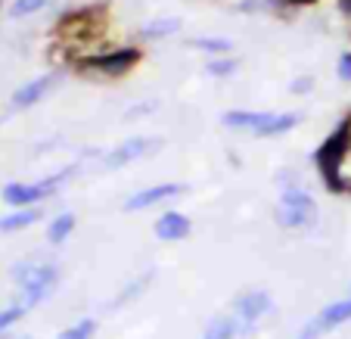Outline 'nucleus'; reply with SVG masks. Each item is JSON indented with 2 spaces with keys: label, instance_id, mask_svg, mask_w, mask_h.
Here are the masks:
<instances>
[{
  "label": "nucleus",
  "instance_id": "f257e3e1",
  "mask_svg": "<svg viewBox=\"0 0 351 339\" xmlns=\"http://www.w3.org/2000/svg\"><path fill=\"white\" fill-rule=\"evenodd\" d=\"M146 60L143 44H115L106 50H78L69 56V69L81 78L93 81H119L137 72V66Z\"/></svg>",
  "mask_w": 351,
  "mask_h": 339
},
{
  "label": "nucleus",
  "instance_id": "f03ea898",
  "mask_svg": "<svg viewBox=\"0 0 351 339\" xmlns=\"http://www.w3.org/2000/svg\"><path fill=\"white\" fill-rule=\"evenodd\" d=\"M221 125L230 131H245L252 137H283L302 125V113H265V109H227Z\"/></svg>",
  "mask_w": 351,
  "mask_h": 339
},
{
  "label": "nucleus",
  "instance_id": "7ed1b4c3",
  "mask_svg": "<svg viewBox=\"0 0 351 339\" xmlns=\"http://www.w3.org/2000/svg\"><path fill=\"white\" fill-rule=\"evenodd\" d=\"M75 174H78V165H66V168H60V172L47 174L44 180H34V184H25V180H10V184L0 190V200L7 202V206H13V209L40 206L44 200L56 196V193H60L62 187L75 178Z\"/></svg>",
  "mask_w": 351,
  "mask_h": 339
},
{
  "label": "nucleus",
  "instance_id": "20e7f679",
  "mask_svg": "<svg viewBox=\"0 0 351 339\" xmlns=\"http://www.w3.org/2000/svg\"><path fill=\"white\" fill-rule=\"evenodd\" d=\"M317 200L305 187L289 184V187H280V196H277V206H274V218H277L280 227L286 231H308V227L317 224Z\"/></svg>",
  "mask_w": 351,
  "mask_h": 339
},
{
  "label": "nucleus",
  "instance_id": "39448f33",
  "mask_svg": "<svg viewBox=\"0 0 351 339\" xmlns=\"http://www.w3.org/2000/svg\"><path fill=\"white\" fill-rule=\"evenodd\" d=\"M13 280L22 296L19 302L32 312V308H38L40 302L60 286V268L47 265V261H25V265L19 261V265L13 268Z\"/></svg>",
  "mask_w": 351,
  "mask_h": 339
},
{
  "label": "nucleus",
  "instance_id": "423d86ee",
  "mask_svg": "<svg viewBox=\"0 0 351 339\" xmlns=\"http://www.w3.org/2000/svg\"><path fill=\"white\" fill-rule=\"evenodd\" d=\"M159 143H162L159 137H143V134H137V137H128V140H121V143H115V147H109L106 153H93V156L103 162V168L119 172V168H125V165H131V162L149 156Z\"/></svg>",
  "mask_w": 351,
  "mask_h": 339
},
{
  "label": "nucleus",
  "instance_id": "0eeeda50",
  "mask_svg": "<svg viewBox=\"0 0 351 339\" xmlns=\"http://www.w3.org/2000/svg\"><path fill=\"white\" fill-rule=\"evenodd\" d=\"M348 320H351V296H345V299L332 302V305H326L324 312L314 314V318L302 327V333H298L295 339H324L326 333L345 327Z\"/></svg>",
  "mask_w": 351,
  "mask_h": 339
},
{
  "label": "nucleus",
  "instance_id": "6e6552de",
  "mask_svg": "<svg viewBox=\"0 0 351 339\" xmlns=\"http://www.w3.org/2000/svg\"><path fill=\"white\" fill-rule=\"evenodd\" d=\"M274 312V299L265 290H249V293H239L233 302V318L239 320V333H249L258 324L265 314Z\"/></svg>",
  "mask_w": 351,
  "mask_h": 339
},
{
  "label": "nucleus",
  "instance_id": "1a4fd4ad",
  "mask_svg": "<svg viewBox=\"0 0 351 339\" xmlns=\"http://www.w3.org/2000/svg\"><path fill=\"white\" fill-rule=\"evenodd\" d=\"M180 193H186V184H180V180H165V184H153V187H146V190L131 193L121 209H125V212H149V209H156V206H165V202L178 200Z\"/></svg>",
  "mask_w": 351,
  "mask_h": 339
},
{
  "label": "nucleus",
  "instance_id": "9d476101",
  "mask_svg": "<svg viewBox=\"0 0 351 339\" xmlns=\"http://www.w3.org/2000/svg\"><path fill=\"white\" fill-rule=\"evenodd\" d=\"M56 81H60V72H44V75H38V78L19 84L13 91V97H10V109H13V113H25V109L38 106L44 97H50Z\"/></svg>",
  "mask_w": 351,
  "mask_h": 339
},
{
  "label": "nucleus",
  "instance_id": "9b49d317",
  "mask_svg": "<svg viewBox=\"0 0 351 339\" xmlns=\"http://www.w3.org/2000/svg\"><path fill=\"white\" fill-rule=\"evenodd\" d=\"M153 233L162 243H180V239H186L193 233V221H190V215L178 212V209H165L153 221Z\"/></svg>",
  "mask_w": 351,
  "mask_h": 339
},
{
  "label": "nucleus",
  "instance_id": "f8f14e48",
  "mask_svg": "<svg viewBox=\"0 0 351 339\" xmlns=\"http://www.w3.org/2000/svg\"><path fill=\"white\" fill-rule=\"evenodd\" d=\"M180 32H184V19L180 16H159V19L146 22L140 28V40H168Z\"/></svg>",
  "mask_w": 351,
  "mask_h": 339
},
{
  "label": "nucleus",
  "instance_id": "ddd939ff",
  "mask_svg": "<svg viewBox=\"0 0 351 339\" xmlns=\"http://www.w3.org/2000/svg\"><path fill=\"white\" fill-rule=\"evenodd\" d=\"M40 218H44L40 206H32V209H13L10 215H3V218H0V233H19V231H25V227L38 224Z\"/></svg>",
  "mask_w": 351,
  "mask_h": 339
},
{
  "label": "nucleus",
  "instance_id": "4468645a",
  "mask_svg": "<svg viewBox=\"0 0 351 339\" xmlns=\"http://www.w3.org/2000/svg\"><path fill=\"white\" fill-rule=\"evenodd\" d=\"M190 50H199L206 56H230L233 54V40L221 38V34H199V38H186Z\"/></svg>",
  "mask_w": 351,
  "mask_h": 339
},
{
  "label": "nucleus",
  "instance_id": "2eb2a0df",
  "mask_svg": "<svg viewBox=\"0 0 351 339\" xmlns=\"http://www.w3.org/2000/svg\"><path fill=\"white\" fill-rule=\"evenodd\" d=\"M75 227H78L75 212H60L56 218L47 221V243H50V246H62V243L75 233Z\"/></svg>",
  "mask_w": 351,
  "mask_h": 339
},
{
  "label": "nucleus",
  "instance_id": "dca6fc26",
  "mask_svg": "<svg viewBox=\"0 0 351 339\" xmlns=\"http://www.w3.org/2000/svg\"><path fill=\"white\" fill-rule=\"evenodd\" d=\"M237 336H239V320L233 314H218V318L208 320L202 339H237Z\"/></svg>",
  "mask_w": 351,
  "mask_h": 339
},
{
  "label": "nucleus",
  "instance_id": "f3484780",
  "mask_svg": "<svg viewBox=\"0 0 351 339\" xmlns=\"http://www.w3.org/2000/svg\"><path fill=\"white\" fill-rule=\"evenodd\" d=\"M239 69V60L237 56H208L206 60V75L208 78H233Z\"/></svg>",
  "mask_w": 351,
  "mask_h": 339
},
{
  "label": "nucleus",
  "instance_id": "a211bd4d",
  "mask_svg": "<svg viewBox=\"0 0 351 339\" xmlns=\"http://www.w3.org/2000/svg\"><path fill=\"white\" fill-rule=\"evenodd\" d=\"M97 333H99V320L97 318H81V320H75L72 327L60 330V336L56 339H97Z\"/></svg>",
  "mask_w": 351,
  "mask_h": 339
},
{
  "label": "nucleus",
  "instance_id": "6ab92c4d",
  "mask_svg": "<svg viewBox=\"0 0 351 339\" xmlns=\"http://www.w3.org/2000/svg\"><path fill=\"white\" fill-rule=\"evenodd\" d=\"M50 7V0H13L10 7V16L13 19H28V16H38L40 10Z\"/></svg>",
  "mask_w": 351,
  "mask_h": 339
},
{
  "label": "nucleus",
  "instance_id": "aec40b11",
  "mask_svg": "<svg viewBox=\"0 0 351 339\" xmlns=\"http://www.w3.org/2000/svg\"><path fill=\"white\" fill-rule=\"evenodd\" d=\"M25 314H28V308L22 305V302H16V305L3 308V312H0V333H10L22 318H25Z\"/></svg>",
  "mask_w": 351,
  "mask_h": 339
},
{
  "label": "nucleus",
  "instance_id": "412c9836",
  "mask_svg": "<svg viewBox=\"0 0 351 339\" xmlns=\"http://www.w3.org/2000/svg\"><path fill=\"white\" fill-rule=\"evenodd\" d=\"M146 283H153V274H143V277H137L131 286H128V290H121L119 299H112V308H121L125 302H131L137 293H143V286H146Z\"/></svg>",
  "mask_w": 351,
  "mask_h": 339
},
{
  "label": "nucleus",
  "instance_id": "4be33fe9",
  "mask_svg": "<svg viewBox=\"0 0 351 339\" xmlns=\"http://www.w3.org/2000/svg\"><path fill=\"white\" fill-rule=\"evenodd\" d=\"M336 78L342 81V84H351V40H348V47H345L342 54H339V60H336Z\"/></svg>",
  "mask_w": 351,
  "mask_h": 339
},
{
  "label": "nucleus",
  "instance_id": "5701e85b",
  "mask_svg": "<svg viewBox=\"0 0 351 339\" xmlns=\"http://www.w3.org/2000/svg\"><path fill=\"white\" fill-rule=\"evenodd\" d=\"M308 91H314V75H298V78H292L289 81V93H298V97H302V93H308Z\"/></svg>",
  "mask_w": 351,
  "mask_h": 339
},
{
  "label": "nucleus",
  "instance_id": "b1692460",
  "mask_svg": "<svg viewBox=\"0 0 351 339\" xmlns=\"http://www.w3.org/2000/svg\"><path fill=\"white\" fill-rule=\"evenodd\" d=\"M336 10L345 22H351V0H336Z\"/></svg>",
  "mask_w": 351,
  "mask_h": 339
},
{
  "label": "nucleus",
  "instance_id": "393cba45",
  "mask_svg": "<svg viewBox=\"0 0 351 339\" xmlns=\"http://www.w3.org/2000/svg\"><path fill=\"white\" fill-rule=\"evenodd\" d=\"M317 3H320V0H292V10H295V13H298V10H308V7H317Z\"/></svg>",
  "mask_w": 351,
  "mask_h": 339
},
{
  "label": "nucleus",
  "instance_id": "a878e982",
  "mask_svg": "<svg viewBox=\"0 0 351 339\" xmlns=\"http://www.w3.org/2000/svg\"><path fill=\"white\" fill-rule=\"evenodd\" d=\"M0 10H3V0H0Z\"/></svg>",
  "mask_w": 351,
  "mask_h": 339
}]
</instances>
